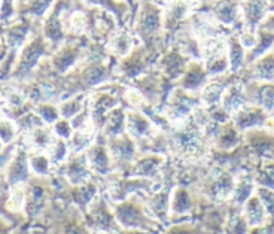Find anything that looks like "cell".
<instances>
[{
  "mask_svg": "<svg viewBox=\"0 0 274 234\" xmlns=\"http://www.w3.org/2000/svg\"><path fill=\"white\" fill-rule=\"evenodd\" d=\"M160 26H161V18H160L158 9L154 6H146L140 15V23H139L142 34L145 36L154 34L160 29Z\"/></svg>",
  "mask_w": 274,
  "mask_h": 234,
  "instance_id": "obj_1",
  "label": "cell"
},
{
  "mask_svg": "<svg viewBox=\"0 0 274 234\" xmlns=\"http://www.w3.org/2000/svg\"><path fill=\"white\" fill-rule=\"evenodd\" d=\"M27 178H29V163L26 160V155L20 152L9 166L8 179L12 185H17L20 182H24Z\"/></svg>",
  "mask_w": 274,
  "mask_h": 234,
  "instance_id": "obj_2",
  "label": "cell"
},
{
  "mask_svg": "<svg viewBox=\"0 0 274 234\" xmlns=\"http://www.w3.org/2000/svg\"><path fill=\"white\" fill-rule=\"evenodd\" d=\"M43 54V45L40 40H34L32 45H29L26 48V51L23 52V57H21V62H20V67H18V72L20 73H26L29 72L32 67L36 65V62L39 60V57Z\"/></svg>",
  "mask_w": 274,
  "mask_h": 234,
  "instance_id": "obj_3",
  "label": "cell"
},
{
  "mask_svg": "<svg viewBox=\"0 0 274 234\" xmlns=\"http://www.w3.org/2000/svg\"><path fill=\"white\" fill-rule=\"evenodd\" d=\"M88 164L97 173H107L109 171V155L100 146H93L88 151Z\"/></svg>",
  "mask_w": 274,
  "mask_h": 234,
  "instance_id": "obj_4",
  "label": "cell"
},
{
  "mask_svg": "<svg viewBox=\"0 0 274 234\" xmlns=\"http://www.w3.org/2000/svg\"><path fill=\"white\" fill-rule=\"evenodd\" d=\"M188 8H189V5L185 0H176L174 3H171V6L167 11V15H166V27L167 29L176 27L180 23V20L186 15Z\"/></svg>",
  "mask_w": 274,
  "mask_h": 234,
  "instance_id": "obj_5",
  "label": "cell"
},
{
  "mask_svg": "<svg viewBox=\"0 0 274 234\" xmlns=\"http://www.w3.org/2000/svg\"><path fill=\"white\" fill-rule=\"evenodd\" d=\"M267 8L265 0H247L244 5V15L250 26H255L264 15Z\"/></svg>",
  "mask_w": 274,
  "mask_h": 234,
  "instance_id": "obj_6",
  "label": "cell"
},
{
  "mask_svg": "<svg viewBox=\"0 0 274 234\" xmlns=\"http://www.w3.org/2000/svg\"><path fill=\"white\" fill-rule=\"evenodd\" d=\"M127 129L134 137H142L149 132V121L139 113H128Z\"/></svg>",
  "mask_w": 274,
  "mask_h": 234,
  "instance_id": "obj_7",
  "label": "cell"
},
{
  "mask_svg": "<svg viewBox=\"0 0 274 234\" xmlns=\"http://www.w3.org/2000/svg\"><path fill=\"white\" fill-rule=\"evenodd\" d=\"M30 139H32V145L37 149H46V148H51L52 143L55 142L52 134L49 133L46 129L42 127H37L34 130H30Z\"/></svg>",
  "mask_w": 274,
  "mask_h": 234,
  "instance_id": "obj_8",
  "label": "cell"
},
{
  "mask_svg": "<svg viewBox=\"0 0 274 234\" xmlns=\"http://www.w3.org/2000/svg\"><path fill=\"white\" fill-rule=\"evenodd\" d=\"M116 216L124 225H139L140 219H142V216H140V213H139L136 207L128 206V204L119 206L118 210H116Z\"/></svg>",
  "mask_w": 274,
  "mask_h": 234,
  "instance_id": "obj_9",
  "label": "cell"
},
{
  "mask_svg": "<svg viewBox=\"0 0 274 234\" xmlns=\"http://www.w3.org/2000/svg\"><path fill=\"white\" fill-rule=\"evenodd\" d=\"M246 213L250 225H258L264 219V206L258 199H250L246 206Z\"/></svg>",
  "mask_w": 274,
  "mask_h": 234,
  "instance_id": "obj_10",
  "label": "cell"
},
{
  "mask_svg": "<svg viewBox=\"0 0 274 234\" xmlns=\"http://www.w3.org/2000/svg\"><path fill=\"white\" fill-rule=\"evenodd\" d=\"M134 154V149H133V145L131 142L125 140V139H119L116 140L115 143H112V155L116 158V160H130Z\"/></svg>",
  "mask_w": 274,
  "mask_h": 234,
  "instance_id": "obj_11",
  "label": "cell"
},
{
  "mask_svg": "<svg viewBox=\"0 0 274 234\" xmlns=\"http://www.w3.org/2000/svg\"><path fill=\"white\" fill-rule=\"evenodd\" d=\"M125 127V115L121 110H112L107 124H106V132L112 136H118Z\"/></svg>",
  "mask_w": 274,
  "mask_h": 234,
  "instance_id": "obj_12",
  "label": "cell"
},
{
  "mask_svg": "<svg viewBox=\"0 0 274 234\" xmlns=\"http://www.w3.org/2000/svg\"><path fill=\"white\" fill-rule=\"evenodd\" d=\"M113 104H115V99L113 97H110V96H107V94H102V96H99L94 103H93V118L94 120H100L103 118L104 115H106V112L110 109V107H113Z\"/></svg>",
  "mask_w": 274,
  "mask_h": 234,
  "instance_id": "obj_13",
  "label": "cell"
},
{
  "mask_svg": "<svg viewBox=\"0 0 274 234\" xmlns=\"http://www.w3.org/2000/svg\"><path fill=\"white\" fill-rule=\"evenodd\" d=\"M161 164V160L160 158H143L140 160L134 167V173L136 174H142V176H152L157 173V170Z\"/></svg>",
  "mask_w": 274,
  "mask_h": 234,
  "instance_id": "obj_14",
  "label": "cell"
},
{
  "mask_svg": "<svg viewBox=\"0 0 274 234\" xmlns=\"http://www.w3.org/2000/svg\"><path fill=\"white\" fill-rule=\"evenodd\" d=\"M261 120H262L261 110H255V109L241 110V112H239V116H237V126L241 127V129L256 126Z\"/></svg>",
  "mask_w": 274,
  "mask_h": 234,
  "instance_id": "obj_15",
  "label": "cell"
},
{
  "mask_svg": "<svg viewBox=\"0 0 274 234\" xmlns=\"http://www.w3.org/2000/svg\"><path fill=\"white\" fill-rule=\"evenodd\" d=\"M75 58H76V51L73 48H64L63 51H60L55 58H54V65L55 67L60 70V72H64L66 69L72 66L75 63Z\"/></svg>",
  "mask_w": 274,
  "mask_h": 234,
  "instance_id": "obj_16",
  "label": "cell"
},
{
  "mask_svg": "<svg viewBox=\"0 0 274 234\" xmlns=\"http://www.w3.org/2000/svg\"><path fill=\"white\" fill-rule=\"evenodd\" d=\"M163 66L166 69V72L167 73H170V75H177V73H180L182 70H183V67H185V60L177 54V52H171L170 55H167L164 60H163Z\"/></svg>",
  "mask_w": 274,
  "mask_h": 234,
  "instance_id": "obj_17",
  "label": "cell"
},
{
  "mask_svg": "<svg viewBox=\"0 0 274 234\" xmlns=\"http://www.w3.org/2000/svg\"><path fill=\"white\" fill-rule=\"evenodd\" d=\"M45 34L51 39V40H60L63 37L61 32V24L58 21V11H55L51 18L48 20L46 26H45Z\"/></svg>",
  "mask_w": 274,
  "mask_h": 234,
  "instance_id": "obj_18",
  "label": "cell"
},
{
  "mask_svg": "<svg viewBox=\"0 0 274 234\" xmlns=\"http://www.w3.org/2000/svg\"><path fill=\"white\" fill-rule=\"evenodd\" d=\"M243 103V96L239 87H231L224 97V107L227 110H237Z\"/></svg>",
  "mask_w": 274,
  "mask_h": 234,
  "instance_id": "obj_19",
  "label": "cell"
},
{
  "mask_svg": "<svg viewBox=\"0 0 274 234\" xmlns=\"http://www.w3.org/2000/svg\"><path fill=\"white\" fill-rule=\"evenodd\" d=\"M191 207V200L189 196L186 194V191L183 190H177L174 193V197L171 200V209L177 213H183Z\"/></svg>",
  "mask_w": 274,
  "mask_h": 234,
  "instance_id": "obj_20",
  "label": "cell"
},
{
  "mask_svg": "<svg viewBox=\"0 0 274 234\" xmlns=\"http://www.w3.org/2000/svg\"><path fill=\"white\" fill-rule=\"evenodd\" d=\"M222 91H224L222 85L213 82V84L207 85L204 90H203V100H204L206 104L212 106V104H215V103H218V101L221 100Z\"/></svg>",
  "mask_w": 274,
  "mask_h": 234,
  "instance_id": "obj_21",
  "label": "cell"
},
{
  "mask_svg": "<svg viewBox=\"0 0 274 234\" xmlns=\"http://www.w3.org/2000/svg\"><path fill=\"white\" fill-rule=\"evenodd\" d=\"M68 178L72 179V182L75 184H81L88 178V170L81 163V161H73L67 170Z\"/></svg>",
  "mask_w": 274,
  "mask_h": 234,
  "instance_id": "obj_22",
  "label": "cell"
},
{
  "mask_svg": "<svg viewBox=\"0 0 274 234\" xmlns=\"http://www.w3.org/2000/svg\"><path fill=\"white\" fill-rule=\"evenodd\" d=\"M218 18L224 23H233L236 20V5L231 2H224L216 9Z\"/></svg>",
  "mask_w": 274,
  "mask_h": 234,
  "instance_id": "obj_23",
  "label": "cell"
},
{
  "mask_svg": "<svg viewBox=\"0 0 274 234\" xmlns=\"http://www.w3.org/2000/svg\"><path fill=\"white\" fill-rule=\"evenodd\" d=\"M130 46H131V39H130L128 34L124 33V32L116 34V36L112 39V48L115 49L116 54H121V55L127 54L128 49H130Z\"/></svg>",
  "mask_w": 274,
  "mask_h": 234,
  "instance_id": "obj_24",
  "label": "cell"
},
{
  "mask_svg": "<svg viewBox=\"0 0 274 234\" xmlns=\"http://www.w3.org/2000/svg\"><path fill=\"white\" fill-rule=\"evenodd\" d=\"M204 75H203V70L200 67H192L191 70H188V73L185 75V79H183V85L186 88H195L201 84Z\"/></svg>",
  "mask_w": 274,
  "mask_h": 234,
  "instance_id": "obj_25",
  "label": "cell"
},
{
  "mask_svg": "<svg viewBox=\"0 0 274 234\" xmlns=\"http://www.w3.org/2000/svg\"><path fill=\"white\" fill-rule=\"evenodd\" d=\"M256 70H258L259 78H265V79L274 78V57L273 55H268V57H265L262 62H259V65H258V67H256Z\"/></svg>",
  "mask_w": 274,
  "mask_h": 234,
  "instance_id": "obj_26",
  "label": "cell"
},
{
  "mask_svg": "<svg viewBox=\"0 0 274 234\" xmlns=\"http://www.w3.org/2000/svg\"><path fill=\"white\" fill-rule=\"evenodd\" d=\"M230 58H231V67L233 70H237L243 62V48L241 43H239L236 39L231 40V48H230Z\"/></svg>",
  "mask_w": 274,
  "mask_h": 234,
  "instance_id": "obj_27",
  "label": "cell"
},
{
  "mask_svg": "<svg viewBox=\"0 0 274 234\" xmlns=\"http://www.w3.org/2000/svg\"><path fill=\"white\" fill-rule=\"evenodd\" d=\"M15 137V126L8 120H0V140L9 143Z\"/></svg>",
  "mask_w": 274,
  "mask_h": 234,
  "instance_id": "obj_28",
  "label": "cell"
},
{
  "mask_svg": "<svg viewBox=\"0 0 274 234\" xmlns=\"http://www.w3.org/2000/svg\"><path fill=\"white\" fill-rule=\"evenodd\" d=\"M30 167L39 174H46L49 170V160L43 155H36L30 160Z\"/></svg>",
  "mask_w": 274,
  "mask_h": 234,
  "instance_id": "obj_29",
  "label": "cell"
},
{
  "mask_svg": "<svg viewBox=\"0 0 274 234\" xmlns=\"http://www.w3.org/2000/svg\"><path fill=\"white\" fill-rule=\"evenodd\" d=\"M23 204H24V193L18 187H15L12 190V193H11V197H9V201H8V207L11 210H20Z\"/></svg>",
  "mask_w": 274,
  "mask_h": 234,
  "instance_id": "obj_30",
  "label": "cell"
},
{
  "mask_svg": "<svg viewBox=\"0 0 274 234\" xmlns=\"http://www.w3.org/2000/svg\"><path fill=\"white\" fill-rule=\"evenodd\" d=\"M27 34V29L23 27V26H18V27H14L9 33H8V40L12 46H18L23 43L24 37Z\"/></svg>",
  "mask_w": 274,
  "mask_h": 234,
  "instance_id": "obj_31",
  "label": "cell"
},
{
  "mask_svg": "<svg viewBox=\"0 0 274 234\" xmlns=\"http://www.w3.org/2000/svg\"><path fill=\"white\" fill-rule=\"evenodd\" d=\"M43 200V191L39 187H34L32 190V196H30V201H29V213H36L40 209V204Z\"/></svg>",
  "mask_w": 274,
  "mask_h": 234,
  "instance_id": "obj_32",
  "label": "cell"
},
{
  "mask_svg": "<svg viewBox=\"0 0 274 234\" xmlns=\"http://www.w3.org/2000/svg\"><path fill=\"white\" fill-rule=\"evenodd\" d=\"M81 106H82V100H79V99H73V100L66 101V103L61 106V115L66 116V118L75 116L76 113H79Z\"/></svg>",
  "mask_w": 274,
  "mask_h": 234,
  "instance_id": "obj_33",
  "label": "cell"
},
{
  "mask_svg": "<svg viewBox=\"0 0 274 234\" xmlns=\"http://www.w3.org/2000/svg\"><path fill=\"white\" fill-rule=\"evenodd\" d=\"M259 100L267 107L273 109L274 107V87H262L259 90Z\"/></svg>",
  "mask_w": 274,
  "mask_h": 234,
  "instance_id": "obj_34",
  "label": "cell"
},
{
  "mask_svg": "<svg viewBox=\"0 0 274 234\" xmlns=\"http://www.w3.org/2000/svg\"><path fill=\"white\" fill-rule=\"evenodd\" d=\"M66 152H67V146L63 140H58V142H54L52 146H51V155H52V160L55 161H61L64 157H66Z\"/></svg>",
  "mask_w": 274,
  "mask_h": 234,
  "instance_id": "obj_35",
  "label": "cell"
},
{
  "mask_svg": "<svg viewBox=\"0 0 274 234\" xmlns=\"http://www.w3.org/2000/svg\"><path fill=\"white\" fill-rule=\"evenodd\" d=\"M39 115H40V118H42L43 121H46V123H54V121H57V118H58L57 110H55L52 106H48V104H43V106L39 107Z\"/></svg>",
  "mask_w": 274,
  "mask_h": 234,
  "instance_id": "obj_36",
  "label": "cell"
},
{
  "mask_svg": "<svg viewBox=\"0 0 274 234\" xmlns=\"http://www.w3.org/2000/svg\"><path fill=\"white\" fill-rule=\"evenodd\" d=\"M94 193H96V188H94L93 185L82 187V188H79V191H78V194H76V200L79 201L81 204H87L88 201L93 199Z\"/></svg>",
  "mask_w": 274,
  "mask_h": 234,
  "instance_id": "obj_37",
  "label": "cell"
},
{
  "mask_svg": "<svg viewBox=\"0 0 274 234\" xmlns=\"http://www.w3.org/2000/svg\"><path fill=\"white\" fill-rule=\"evenodd\" d=\"M103 75H104V69L100 66H93L91 69L87 70L85 73V79L90 82V84H97L103 79Z\"/></svg>",
  "mask_w": 274,
  "mask_h": 234,
  "instance_id": "obj_38",
  "label": "cell"
},
{
  "mask_svg": "<svg viewBox=\"0 0 274 234\" xmlns=\"http://www.w3.org/2000/svg\"><path fill=\"white\" fill-rule=\"evenodd\" d=\"M70 26L75 32H82L85 27H87V17L82 14V12H76L72 15V20H70Z\"/></svg>",
  "mask_w": 274,
  "mask_h": 234,
  "instance_id": "obj_39",
  "label": "cell"
},
{
  "mask_svg": "<svg viewBox=\"0 0 274 234\" xmlns=\"http://www.w3.org/2000/svg\"><path fill=\"white\" fill-rule=\"evenodd\" d=\"M274 40V34L271 33H265V32H262L261 33V42H259V46L253 51V57L255 55H259V54H262L271 43H273Z\"/></svg>",
  "mask_w": 274,
  "mask_h": 234,
  "instance_id": "obj_40",
  "label": "cell"
},
{
  "mask_svg": "<svg viewBox=\"0 0 274 234\" xmlns=\"http://www.w3.org/2000/svg\"><path fill=\"white\" fill-rule=\"evenodd\" d=\"M259 194H261V200L264 201V206L267 207V210L274 213V193L267 191V190H261Z\"/></svg>",
  "mask_w": 274,
  "mask_h": 234,
  "instance_id": "obj_41",
  "label": "cell"
},
{
  "mask_svg": "<svg viewBox=\"0 0 274 234\" xmlns=\"http://www.w3.org/2000/svg\"><path fill=\"white\" fill-rule=\"evenodd\" d=\"M55 133L63 139H68L72 136V126L66 121H58L55 124Z\"/></svg>",
  "mask_w": 274,
  "mask_h": 234,
  "instance_id": "obj_42",
  "label": "cell"
},
{
  "mask_svg": "<svg viewBox=\"0 0 274 234\" xmlns=\"http://www.w3.org/2000/svg\"><path fill=\"white\" fill-rule=\"evenodd\" d=\"M49 3H51V0H33V3H32V12L33 14H37V15H40V14H43L45 12V9L49 6Z\"/></svg>",
  "mask_w": 274,
  "mask_h": 234,
  "instance_id": "obj_43",
  "label": "cell"
},
{
  "mask_svg": "<svg viewBox=\"0 0 274 234\" xmlns=\"http://www.w3.org/2000/svg\"><path fill=\"white\" fill-rule=\"evenodd\" d=\"M12 15V0H3V5L0 8V18L6 20Z\"/></svg>",
  "mask_w": 274,
  "mask_h": 234,
  "instance_id": "obj_44",
  "label": "cell"
},
{
  "mask_svg": "<svg viewBox=\"0 0 274 234\" xmlns=\"http://www.w3.org/2000/svg\"><path fill=\"white\" fill-rule=\"evenodd\" d=\"M88 2L96 3V5H100V6H104V8H107L109 11H112V12H115L116 15H119V11H118L116 5H115L112 0H88Z\"/></svg>",
  "mask_w": 274,
  "mask_h": 234,
  "instance_id": "obj_45",
  "label": "cell"
},
{
  "mask_svg": "<svg viewBox=\"0 0 274 234\" xmlns=\"http://www.w3.org/2000/svg\"><path fill=\"white\" fill-rule=\"evenodd\" d=\"M267 130H270V132H273L274 133V118L267 121Z\"/></svg>",
  "mask_w": 274,
  "mask_h": 234,
  "instance_id": "obj_46",
  "label": "cell"
},
{
  "mask_svg": "<svg viewBox=\"0 0 274 234\" xmlns=\"http://www.w3.org/2000/svg\"><path fill=\"white\" fill-rule=\"evenodd\" d=\"M2 145H3V142H2V140H0V149H2Z\"/></svg>",
  "mask_w": 274,
  "mask_h": 234,
  "instance_id": "obj_47",
  "label": "cell"
},
{
  "mask_svg": "<svg viewBox=\"0 0 274 234\" xmlns=\"http://www.w3.org/2000/svg\"><path fill=\"white\" fill-rule=\"evenodd\" d=\"M273 2H274V0H273Z\"/></svg>",
  "mask_w": 274,
  "mask_h": 234,
  "instance_id": "obj_48",
  "label": "cell"
}]
</instances>
